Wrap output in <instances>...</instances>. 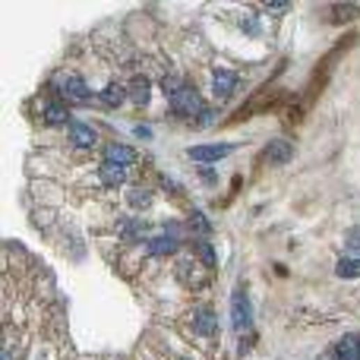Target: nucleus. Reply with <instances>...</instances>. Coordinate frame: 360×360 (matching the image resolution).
Here are the masks:
<instances>
[{
	"mask_svg": "<svg viewBox=\"0 0 360 360\" xmlns=\"http://www.w3.org/2000/svg\"><path fill=\"white\" fill-rule=\"evenodd\" d=\"M171 111H174L177 117H199L205 111V104H203V98H199L196 88L180 86L174 95H171Z\"/></svg>",
	"mask_w": 360,
	"mask_h": 360,
	"instance_id": "nucleus-1",
	"label": "nucleus"
},
{
	"mask_svg": "<svg viewBox=\"0 0 360 360\" xmlns=\"http://www.w3.org/2000/svg\"><path fill=\"white\" fill-rule=\"evenodd\" d=\"M253 322V306H250V297H246L244 288L231 294V326L234 332H246Z\"/></svg>",
	"mask_w": 360,
	"mask_h": 360,
	"instance_id": "nucleus-2",
	"label": "nucleus"
},
{
	"mask_svg": "<svg viewBox=\"0 0 360 360\" xmlns=\"http://www.w3.org/2000/svg\"><path fill=\"white\" fill-rule=\"evenodd\" d=\"M237 86H240V76L234 73V70H224V67H218L215 73H212V92H215V98H231L234 92H237Z\"/></svg>",
	"mask_w": 360,
	"mask_h": 360,
	"instance_id": "nucleus-3",
	"label": "nucleus"
},
{
	"mask_svg": "<svg viewBox=\"0 0 360 360\" xmlns=\"http://www.w3.org/2000/svg\"><path fill=\"white\" fill-rule=\"evenodd\" d=\"M234 152L231 143H212V146H193V149H187V155L193 158V162H221V158H228Z\"/></svg>",
	"mask_w": 360,
	"mask_h": 360,
	"instance_id": "nucleus-4",
	"label": "nucleus"
},
{
	"mask_svg": "<svg viewBox=\"0 0 360 360\" xmlns=\"http://www.w3.org/2000/svg\"><path fill=\"white\" fill-rule=\"evenodd\" d=\"M291 158H294V146L288 143V139H272V143L265 146V162L275 164V168L288 164Z\"/></svg>",
	"mask_w": 360,
	"mask_h": 360,
	"instance_id": "nucleus-5",
	"label": "nucleus"
},
{
	"mask_svg": "<svg viewBox=\"0 0 360 360\" xmlns=\"http://www.w3.org/2000/svg\"><path fill=\"white\" fill-rule=\"evenodd\" d=\"M70 143L79 146V149H92V146L98 143V136H95V130L88 127V123L73 120V123H70Z\"/></svg>",
	"mask_w": 360,
	"mask_h": 360,
	"instance_id": "nucleus-6",
	"label": "nucleus"
},
{
	"mask_svg": "<svg viewBox=\"0 0 360 360\" xmlns=\"http://www.w3.org/2000/svg\"><path fill=\"white\" fill-rule=\"evenodd\" d=\"M218 329V320H215V313L209 310V306H199V310H193V332L196 335H215Z\"/></svg>",
	"mask_w": 360,
	"mask_h": 360,
	"instance_id": "nucleus-7",
	"label": "nucleus"
},
{
	"mask_svg": "<svg viewBox=\"0 0 360 360\" xmlns=\"http://www.w3.org/2000/svg\"><path fill=\"white\" fill-rule=\"evenodd\" d=\"M61 88H63V95L73 98V102H86V98H88L86 79H82V76H76V73H67V76H63V79H61Z\"/></svg>",
	"mask_w": 360,
	"mask_h": 360,
	"instance_id": "nucleus-8",
	"label": "nucleus"
},
{
	"mask_svg": "<svg viewBox=\"0 0 360 360\" xmlns=\"http://www.w3.org/2000/svg\"><path fill=\"white\" fill-rule=\"evenodd\" d=\"M335 360H360V335H345L335 345Z\"/></svg>",
	"mask_w": 360,
	"mask_h": 360,
	"instance_id": "nucleus-9",
	"label": "nucleus"
},
{
	"mask_svg": "<svg viewBox=\"0 0 360 360\" xmlns=\"http://www.w3.org/2000/svg\"><path fill=\"white\" fill-rule=\"evenodd\" d=\"M41 117H45V123H48V127H61V123L70 120V111L63 108L61 102H48L45 108H41ZM70 123H73V120H70Z\"/></svg>",
	"mask_w": 360,
	"mask_h": 360,
	"instance_id": "nucleus-10",
	"label": "nucleus"
},
{
	"mask_svg": "<svg viewBox=\"0 0 360 360\" xmlns=\"http://www.w3.org/2000/svg\"><path fill=\"white\" fill-rule=\"evenodd\" d=\"M98 177H102V184H104V187H120L123 180H127V168L104 162L102 168H98Z\"/></svg>",
	"mask_w": 360,
	"mask_h": 360,
	"instance_id": "nucleus-11",
	"label": "nucleus"
},
{
	"mask_svg": "<svg viewBox=\"0 0 360 360\" xmlns=\"http://www.w3.org/2000/svg\"><path fill=\"white\" fill-rule=\"evenodd\" d=\"M133 149H127V146H117V143H111L108 149H104V162H111V164H120V168H127V164H133Z\"/></svg>",
	"mask_w": 360,
	"mask_h": 360,
	"instance_id": "nucleus-12",
	"label": "nucleus"
},
{
	"mask_svg": "<svg viewBox=\"0 0 360 360\" xmlns=\"http://www.w3.org/2000/svg\"><path fill=\"white\" fill-rule=\"evenodd\" d=\"M127 92H130V88H123L120 82H108V86H104V92H102V102L108 104V108H117V104H123L130 98Z\"/></svg>",
	"mask_w": 360,
	"mask_h": 360,
	"instance_id": "nucleus-13",
	"label": "nucleus"
},
{
	"mask_svg": "<svg viewBox=\"0 0 360 360\" xmlns=\"http://www.w3.org/2000/svg\"><path fill=\"white\" fill-rule=\"evenodd\" d=\"M149 92H152L149 79H146V76H136L133 86H130V102H133V104H146V102H149Z\"/></svg>",
	"mask_w": 360,
	"mask_h": 360,
	"instance_id": "nucleus-14",
	"label": "nucleus"
},
{
	"mask_svg": "<svg viewBox=\"0 0 360 360\" xmlns=\"http://www.w3.org/2000/svg\"><path fill=\"white\" fill-rule=\"evenodd\" d=\"M335 275L338 279H360V259H338Z\"/></svg>",
	"mask_w": 360,
	"mask_h": 360,
	"instance_id": "nucleus-15",
	"label": "nucleus"
},
{
	"mask_svg": "<svg viewBox=\"0 0 360 360\" xmlns=\"http://www.w3.org/2000/svg\"><path fill=\"white\" fill-rule=\"evenodd\" d=\"M332 19L335 22H351V19H357V16H360V7H357V3H335V7H332Z\"/></svg>",
	"mask_w": 360,
	"mask_h": 360,
	"instance_id": "nucleus-16",
	"label": "nucleus"
},
{
	"mask_svg": "<svg viewBox=\"0 0 360 360\" xmlns=\"http://www.w3.org/2000/svg\"><path fill=\"white\" fill-rule=\"evenodd\" d=\"M177 250V237L171 234H162V237L152 240V253H174Z\"/></svg>",
	"mask_w": 360,
	"mask_h": 360,
	"instance_id": "nucleus-17",
	"label": "nucleus"
},
{
	"mask_svg": "<svg viewBox=\"0 0 360 360\" xmlns=\"http://www.w3.org/2000/svg\"><path fill=\"white\" fill-rule=\"evenodd\" d=\"M345 246L351 253H357V259H360V228H351V231L345 234Z\"/></svg>",
	"mask_w": 360,
	"mask_h": 360,
	"instance_id": "nucleus-18",
	"label": "nucleus"
},
{
	"mask_svg": "<svg viewBox=\"0 0 360 360\" xmlns=\"http://www.w3.org/2000/svg\"><path fill=\"white\" fill-rule=\"evenodd\" d=\"M130 203L136 205V209H139V205H143V209H146V205L152 203V196H149V193H146V190H130Z\"/></svg>",
	"mask_w": 360,
	"mask_h": 360,
	"instance_id": "nucleus-19",
	"label": "nucleus"
},
{
	"mask_svg": "<svg viewBox=\"0 0 360 360\" xmlns=\"http://www.w3.org/2000/svg\"><path fill=\"white\" fill-rule=\"evenodd\" d=\"M212 123H215V111H212V108H205L203 114H199L196 127H212Z\"/></svg>",
	"mask_w": 360,
	"mask_h": 360,
	"instance_id": "nucleus-20",
	"label": "nucleus"
},
{
	"mask_svg": "<svg viewBox=\"0 0 360 360\" xmlns=\"http://www.w3.org/2000/svg\"><path fill=\"white\" fill-rule=\"evenodd\" d=\"M199 256L205 259V265H215V250L209 244H199Z\"/></svg>",
	"mask_w": 360,
	"mask_h": 360,
	"instance_id": "nucleus-21",
	"label": "nucleus"
},
{
	"mask_svg": "<svg viewBox=\"0 0 360 360\" xmlns=\"http://www.w3.org/2000/svg\"><path fill=\"white\" fill-rule=\"evenodd\" d=\"M265 10H272V13H285L288 3H281V0H272V3H265Z\"/></svg>",
	"mask_w": 360,
	"mask_h": 360,
	"instance_id": "nucleus-22",
	"label": "nucleus"
},
{
	"mask_svg": "<svg viewBox=\"0 0 360 360\" xmlns=\"http://www.w3.org/2000/svg\"><path fill=\"white\" fill-rule=\"evenodd\" d=\"M193 218H196V228H199V231H209V221H205V215H203V212H196V215H193Z\"/></svg>",
	"mask_w": 360,
	"mask_h": 360,
	"instance_id": "nucleus-23",
	"label": "nucleus"
},
{
	"mask_svg": "<svg viewBox=\"0 0 360 360\" xmlns=\"http://www.w3.org/2000/svg\"><path fill=\"white\" fill-rule=\"evenodd\" d=\"M136 136H143V139H149V136H152V130H149V127H136Z\"/></svg>",
	"mask_w": 360,
	"mask_h": 360,
	"instance_id": "nucleus-24",
	"label": "nucleus"
}]
</instances>
